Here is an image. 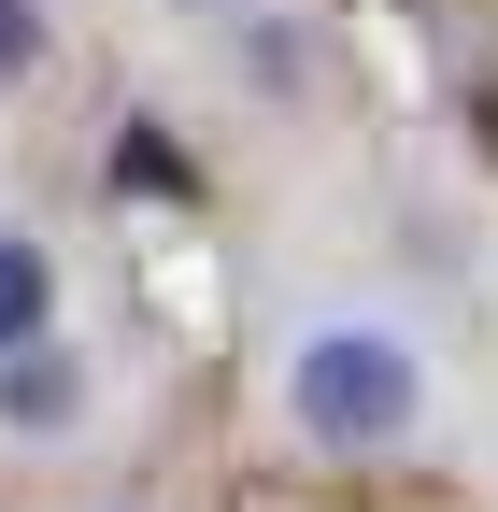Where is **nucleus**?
Instances as JSON below:
<instances>
[{"label":"nucleus","mask_w":498,"mask_h":512,"mask_svg":"<svg viewBox=\"0 0 498 512\" xmlns=\"http://www.w3.org/2000/svg\"><path fill=\"white\" fill-rule=\"evenodd\" d=\"M86 356L72 342H29V356H0V441H72L86 427Z\"/></svg>","instance_id":"f03ea898"},{"label":"nucleus","mask_w":498,"mask_h":512,"mask_svg":"<svg viewBox=\"0 0 498 512\" xmlns=\"http://www.w3.org/2000/svg\"><path fill=\"white\" fill-rule=\"evenodd\" d=\"M114 185H129V200H185V157H171V128H114Z\"/></svg>","instance_id":"20e7f679"},{"label":"nucleus","mask_w":498,"mask_h":512,"mask_svg":"<svg viewBox=\"0 0 498 512\" xmlns=\"http://www.w3.org/2000/svg\"><path fill=\"white\" fill-rule=\"evenodd\" d=\"M29 342H57V256L29 228H0V356H29Z\"/></svg>","instance_id":"7ed1b4c3"},{"label":"nucleus","mask_w":498,"mask_h":512,"mask_svg":"<svg viewBox=\"0 0 498 512\" xmlns=\"http://www.w3.org/2000/svg\"><path fill=\"white\" fill-rule=\"evenodd\" d=\"M43 72V0H0V86Z\"/></svg>","instance_id":"39448f33"},{"label":"nucleus","mask_w":498,"mask_h":512,"mask_svg":"<svg viewBox=\"0 0 498 512\" xmlns=\"http://www.w3.org/2000/svg\"><path fill=\"white\" fill-rule=\"evenodd\" d=\"M285 427L314 456H399L427 427V356L399 328H370V313H328V328L285 342Z\"/></svg>","instance_id":"f257e3e1"}]
</instances>
